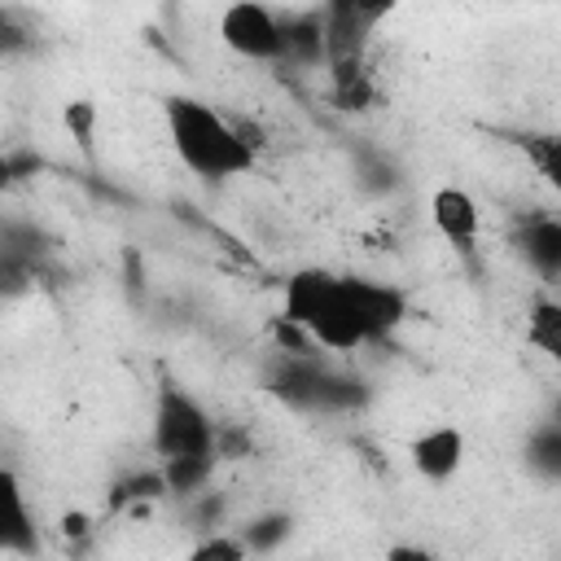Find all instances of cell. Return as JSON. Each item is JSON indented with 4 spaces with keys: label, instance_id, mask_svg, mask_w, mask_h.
<instances>
[{
    "label": "cell",
    "instance_id": "1",
    "mask_svg": "<svg viewBox=\"0 0 561 561\" xmlns=\"http://www.w3.org/2000/svg\"><path fill=\"white\" fill-rule=\"evenodd\" d=\"M259 386L280 408L302 412V416H355L373 403L368 377L355 373V368H342L324 351H302V355L272 351L263 359Z\"/></svg>",
    "mask_w": 561,
    "mask_h": 561
},
{
    "label": "cell",
    "instance_id": "2",
    "mask_svg": "<svg viewBox=\"0 0 561 561\" xmlns=\"http://www.w3.org/2000/svg\"><path fill=\"white\" fill-rule=\"evenodd\" d=\"M167 118V140L175 149V158L206 184H224L237 180L245 171H254V149L241 140L237 123L228 114H219L210 101L202 96H167L162 105Z\"/></svg>",
    "mask_w": 561,
    "mask_h": 561
},
{
    "label": "cell",
    "instance_id": "3",
    "mask_svg": "<svg viewBox=\"0 0 561 561\" xmlns=\"http://www.w3.org/2000/svg\"><path fill=\"white\" fill-rule=\"evenodd\" d=\"M280 320L298 324L324 355H351L368 346V333L351 302L346 272L298 267L280 289Z\"/></svg>",
    "mask_w": 561,
    "mask_h": 561
},
{
    "label": "cell",
    "instance_id": "4",
    "mask_svg": "<svg viewBox=\"0 0 561 561\" xmlns=\"http://www.w3.org/2000/svg\"><path fill=\"white\" fill-rule=\"evenodd\" d=\"M215 416L175 381L158 386L153 399V425H149V447L158 460H175V456H202L215 451Z\"/></svg>",
    "mask_w": 561,
    "mask_h": 561
},
{
    "label": "cell",
    "instance_id": "5",
    "mask_svg": "<svg viewBox=\"0 0 561 561\" xmlns=\"http://www.w3.org/2000/svg\"><path fill=\"white\" fill-rule=\"evenodd\" d=\"M390 13V4H359V0H337L320 9L324 26V66L333 75H355L364 70V48L377 22Z\"/></svg>",
    "mask_w": 561,
    "mask_h": 561
},
{
    "label": "cell",
    "instance_id": "6",
    "mask_svg": "<svg viewBox=\"0 0 561 561\" xmlns=\"http://www.w3.org/2000/svg\"><path fill=\"white\" fill-rule=\"evenodd\" d=\"M219 39L245 57V61H267L280 66V26H276V9L259 4V0H237L219 13Z\"/></svg>",
    "mask_w": 561,
    "mask_h": 561
},
{
    "label": "cell",
    "instance_id": "7",
    "mask_svg": "<svg viewBox=\"0 0 561 561\" xmlns=\"http://www.w3.org/2000/svg\"><path fill=\"white\" fill-rule=\"evenodd\" d=\"M513 250L526 259V267L543 285H557L561 280V219L552 210L522 215L513 224Z\"/></svg>",
    "mask_w": 561,
    "mask_h": 561
},
{
    "label": "cell",
    "instance_id": "8",
    "mask_svg": "<svg viewBox=\"0 0 561 561\" xmlns=\"http://www.w3.org/2000/svg\"><path fill=\"white\" fill-rule=\"evenodd\" d=\"M0 557H39V526L9 465H0Z\"/></svg>",
    "mask_w": 561,
    "mask_h": 561
},
{
    "label": "cell",
    "instance_id": "9",
    "mask_svg": "<svg viewBox=\"0 0 561 561\" xmlns=\"http://www.w3.org/2000/svg\"><path fill=\"white\" fill-rule=\"evenodd\" d=\"M430 219H434V232H438L456 254L469 259V254L478 250L482 210H478V202H473L465 188H456V184L434 188V197H430Z\"/></svg>",
    "mask_w": 561,
    "mask_h": 561
},
{
    "label": "cell",
    "instance_id": "10",
    "mask_svg": "<svg viewBox=\"0 0 561 561\" xmlns=\"http://www.w3.org/2000/svg\"><path fill=\"white\" fill-rule=\"evenodd\" d=\"M408 460H412V469H416L425 482H447V478H456L460 465H465V434H460L456 425H430V430H421V434L412 438Z\"/></svg>",
    "mask_w": 561,
    "mask_h": 561
},
{
    "label": "cell",
    "instance_id": "11",
    "mask_svg": "<svg viewBox=\"0 0 561 561\" xmlns=\"http://www.w3.org/2000/svg\"><path fill=\"white\" fill-rule=\"evenodd\" d=\"M280 66H324V26L320 9H280Z\"/></svg>",
    "mask_w": 561,
    "mask_h": 561
},
{
    "label": "cell",
    "instance_id": "12",
    "mask_svg": "<svg viewBox=\"0 0 561 561\" xmlns=\"http://www.w3.org/2000/svg\"><path fill=\"white\" fill-rule=\"evenodd\" d=\"M294 530H298V522H294L289 508H263V513L245 517L232 535L241 539L245 557H272V552H280L294 539Z\"/></svg>",
    "mask_w": 561,
    "mask_h": 561
},
{
    "label": "cell",
    "instance_id": "13",
    "mask_svg": "<svg viewBox=\"0 0 561 561\" xmlns=\"http://www.w3.org/2000/svg\"><path fill=\"white\" fill-rule=\"evenodd\" d=\"M215 469H219V456L215 451H202V456H175V460H158V473H162V486L171 500H193L197 491H206L215 482Z\"/></svg>",
    "mask_w": 561,
    "mask_h": 561
},
{
    "label": "cell",
    "instance_id": "14",
    "mask_svg": "<svg viewBox=\"0 0 561 561\" xmlns=\"http://www.w3.org/2000/svg\"><path fill=\"white\" fill-rule=\"evenodd\" d=\"M522 465L539 478V482H561V421L557 416H548V421H539L530 434H526V443H522Z\"/></svg>",
    "mask_w": 561,
    "mask_h": 561
},
{
    "label": "cell",
    "instance_id": "15",
    "mask_svg": "<svg viewBox=\"0 0 561 561\" xmlns=\"http://www.w3.org/2000/svg\"><path fill=\"white\" fill-rule=\"evenodd\" d=\"M355 184L373 197H390L403 184V171L386 149H355Z\"/></svg>",
    "mask_w": 561,
    "mask_h": 561
},
{
    "label": "cell",
    "instance_id": "16",
    "mask_svg": "<svg viewBox=\"0 0 561 561\" xmlns=\"http://www.w3.org/2000/svg\"><path fill=\"white\" fill-rule=\"evenodd\" d=\"M526 342L543 351L548 359H561V302L557 298H535L526 311Z\"/></svg>",
    "mask_w": 561,
    "mask_h": 561
},
{
    "label": "cell",
    "instance_id": "17",
    "mask_svg": "<svg viewBox=\"0 0 561 561\" xmlns=\"http://www.w3.org/2000/svg\"><path fill=\"white\" fill-rule=\"evenodd\" d=\"M184 522H188V530H197V539L202 535H219L228 526V495L219 486L197 491L193 500H184Z\"/></svg>",
    "mask_w": 561,
    "mask_h": 561
},
{
    "label": "cell",
    "instance_id": "18",
    "mask_svg": "<svg viewBox=\"0 0 561 561\" xmlns=\"http://www.w3.org/2000/svg\"><path fill=\"white\" fill-rule=\"evenodd\" d=\"M153 500H167V486H162L158 465L118 478L114 491H110V508H136V504H153Z\"/></svg>",
    "mask_w": 561,
    "mask_h": 561
},
{
    "label": "cell",
    "instance_id": "19",
    "mask_svg": "<svg viewBox=\"0 0 561 561\" xmlns=\"http://www.w3.org/2000/svg\"><path fill=\"white\" fill-rule=\"evenodd\" d=\"M31 48H35V31L26 26V18L0 4V57H22Z\"/></svg>",
    "mask_w": 561,
    "mask_h": 561
},
{
    "label": "cell",
    "instance_id": "20",
    "mask_svg": "<svg viewBox=\"0 0 561 561\" xmlns=\"http://www.w3.org/2000/svg\"><path fill=\"white\" fill-rule=\"evenodd\" d=\"M184 561H250V557H245V548H241V539L232 530H219V535H202L188 548Z\"/></svg>",
    "mask_w": 561,
    "mask_h": 561
},
{
    "label": "cell",
    "instance_id": "21",
    "mask_svg": "<svg viewBox=\"0 0 561 561\" xmlns=\"http://www.w3.org/2000/svg\"><path fill=\"white\" fill-rule=\"evenodd\" d=\"M522 149L539 162V171H543L552 184L561 180V140H557V136H526Z\"/></svg>",
    "mask_w": 561,
    "mask_h": 561
},
{
    "label": "cell",
    "instance_id": "22",
    "mask_svg": "<svg viewBox=\"0 0 561 561\" xmlns=\"http://www.w3.org/2000/svg\"><path fill=\"white\" fill-rule=\"evenodd\" d=\"M31 276H35V267H26V263H18L13 254L0 250V302L26 294L31 289Z\"/></svg>",
    "mask_w": 561,
    "mask_h": 561
},
{
    "label": "cell",
    "instance_id": "23",
    "mask_svg": "<svg viewBox=\"0 0 561 561\" xmlns=\"http://www.w3.org/2000/svg\"><path fill=\"white\" fill-rule=\"evenodd\" d=\"M386 561H443V557L434 548H425V543H390Z\"/></svg>",
    "mask_w": 561,
    "mask_h": 561
},
{
    "label": "cell",
    "instance_id": "24",
    "mask_svg": "<svg viewBox=\"0 0 561 561\" xmlns=\"http://www.w3.org/2000/svg\"><path fill=\"white\" fill-rule=\"evenodd\" d=\"M66 123L79 131V145L88 149V145H92V131H88V123H92V110L79 101V105H70V110H66Z\"/></svg>",
    "mask_w": 561,
    "mask_h": 561
},
{
    "label": "cell",
    "instance_id": "25",
    "mask_svg": "<svg viewBox=\"0 0 561 561\" xmlns=\"http://www.w3.org/2000/svg\"><path fill=\"white\" fill-rule=\"evenodd\" d=\"M9 180H18V162H13V158L0 149V188H4Z\"/></svg>",
    "mask_w": 561,
    "mask_h": 561
}]
</instances>
